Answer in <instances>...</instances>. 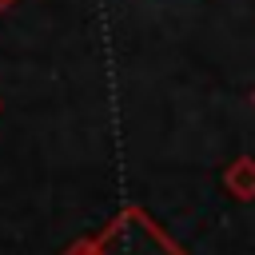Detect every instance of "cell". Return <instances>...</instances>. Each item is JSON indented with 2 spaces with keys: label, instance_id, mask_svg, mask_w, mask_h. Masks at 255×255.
I'll return each mask as SVG.
<instances>
[{
  "label": "cell",
  "instance_id": "cell-1",
  "mask_svg": "<svg viewBox=\"0 0 255 255\" xmlns=\"http://www.w3.org/2000/svg\"><path fill=\"white\" fill-rule=\"evenodd\" d=\"M8 4H16V0H0V8H8Z\"/></svg>",
  "mask_w": 255,
  "mask_h": 255
}]
</instances>
